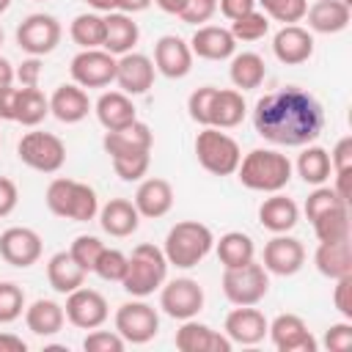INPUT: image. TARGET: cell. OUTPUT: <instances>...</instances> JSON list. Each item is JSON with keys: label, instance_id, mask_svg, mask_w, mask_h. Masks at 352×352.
<instances>
[{"label": "cell", "instance_id": "cell-48", "mask_svg": "<svg viewBox=\"0 0 352 352\" xmlns=\"http://www.w3.org/2000/svg\"><path fill=\"white\" fill-rule=\"evenodd\" d=\"M338 204H349V201H344L333 187L319 184V187L305 198V214H308V220H314V217H319L322 212H327V209H333V206H338Z\"/></svg>", "mask_w": 352, "mask_h": 352}, {"label": "cell", "instance_id": "cell-63", "mask_svg": "<svg viewBox=\"0 0 352 352\" xmlns=\"http://www.w3.org/2000/svg\"><path fill=\"white\" fill-rule=\"evenodd\" d=\"M8 6H11V0H0V14H6V11H8Z\"/></svg>", "mask_w": 352, "mask_h": 352}, {"label": "cell", "instance_id": "cell-28", "mask_svg": "<svg viewBox=\"0 0 352 352\" xmlns=\"http://www.w3.org/2000/svg\"><path fill=\"white\" fill-rule=\"evenodd\" d=\"M94 110H96L99 124H102L107 132H110V129H121V126L138 121L135 102H132V96H126L124 91H104V94L96 99Z\"/></svg>", "mask_w": 352, "mask_h": 352}, {"label": "cell", "instance_id": "cell-12", "mask_svg": "<svg viewBox=\"0 0 352 352\" xmlns=\"http://www.w3.org/2000/svg\"><path fill=\"white\" fill-rule=\"evenodd\" d=\"M160 308L170 319H195L204 308V289L192 278H173L165 286H160Z\"/></svg>", "mask_w": 352, "mask_h": 352}, {"label": "cell", "instance_id": "cell-46", "mask_svg": "<svg viewBox=\"0 0 352 352\" xmlns=\"http://www.w3.org/2000/svg\"><path fill=\"white\" fill-rule=\"evenodd\" d=\"M214 94H217L214 85H201V88H195V91L190 94V99H187V110H190V118H192L195 124L209 126V121H212V102H214Z\"/></svg>", "mask_w": 352, "mask_h": 352}, {"label": "cell", "instance_id": "cell-57", "mask_svg": "<svg viewBox=\"0 0 352 352\" xmlns=\"http://www.w3.org/2000/svg\"><path fill=\"white\" fill-rule=\"evenodd\" d=\"M16 96H19V88H14V85L0 88V121H14V116H16Z\"/></svg>", "mask_w": 352, "mask_h": 352}, {"label": "cell", "instance_id": "cell-24", "mask_svg": "<svg viewBox=\"0 0 352 352\" xmlns=\"http://www.w3.org/2000/svg\"><path fill=\"white\" fill-rule=\"evenodd\" d=\"M50 113L60 124H80L91 113V99L77 82H63L50 96Z\"/></svg>", "mask_w": 352, "mask_h": 352}, {"label": "cell", "instance_id": "cell-32", "mask_svg": "<svg viewBox=\"0 0 352 352\" xmlns=\"http://www.w3.org/2000/svg\"><path fill=\"white\" fill-rule=\"evenodd\" d=\"M85 270L74 261V256L69 250H58L50 261H47V280L58 294H69L74 289H80L85 283Z\"/></svg>", "mask_w": 352, "mask_h": 352}, {"label": "cell", "instance_id": "cell-27", "mask_svg": "<svg viewBox=\"0 0 352 352\" xmlns=\"http://www.w3.org/2000/svg\"><path fill=\"white\" fill-rule=\"evenodd\" d=\"M99 223H102V231L104 234L124 239V236H132L138 231L140 212L126 198H110L104 206H99Z\"/></svg>", "mask_w": 352, "mask_h": 352}, {"label": "cell", "instance_id": "cell-33", "mask_svg": "<svg viewBox=\"0 0 352 352\" xmlns=\"http://www.w3.org/2000/svg\"><path fill=\"white\" fill-rule=\"evenodd\" d=\"M63 322H66V314H63V305H58L55 300H36V302H30L28 308H25V324H28V330L33 333V336H55V333H60V327H63Z\"/></svg>", "mask_w": 352, "mask_h": 352}, {"label": "cell", "instance_id": "cell-64", "mask_svg": "<svg viewBox=\"0 0 352 352\" xmlns=\"http://www.w3.org/2000/svg\"><path fill=\"white\" fill-rule=\"evenodd\" d=\"M0 44H3V30H0Z\"/></svg>", "mask_w": 352, "mask_h": 352}, {"label": "cell", "instance_id": "cell-31", "mask_svg": "<svg viewBox=\"0 0 352 352\" xmlns=\"http://www.w3.org/2000/svg\"><path fill=\"white\" fill-rule=\"evenodd\" d=\"M314 264L316 270L330 278H346L352 275V253H349V239H338V242H319L316 253H314Z\"/></svg>", "mask_w": 352, "mask_h": 352}, {"label": "cell", "instance_id": "cell-62", "mask_svg": "<svg viewBox=\"0 0 352 352\" xmlns=\"http://www.w3.org/2000/svg\"><path fill=\"white\" fill-rule=\"evenodd\" d=\"M94 11H99V14H110V11H116V0H85Z\"/></svg>", "mask_w": 352, "mask_h": 352}, {"label": "cell", "instance_id": "cell-55", "mask_svg": "<svg viewBox=\"0 0 352 352\" xmlns=\"http://www.w3.org/2000/svg\"><path fill=\"white\" fill-rule=\"evenodd\" d=\"M19 201V190L8 176H0V217H8L16 209Z\"/></svg>", "mask_w": 352, "mask_h": 352}, {"label": "cell", "instance_id": "cell-25", "mask_svg": "<svg viewBox=\"0 0 352 352\" xmlns=\"http://www.w3.org/2000/svg\"><path fill=\"white\" fill-rule=\"evenodd\" d=\"M140 38V28L132 19V14H121V11H110L104 14V41L102 50H107L110 55H126L135 50Z\"/></svg>", "mask_w": 352, "mask_h": 352}, {"label": "cell", "instance_id": "cell-41", "mask_svg": "<svg viewBox=\"0 0 352 352\" xmlns=\"http://www.w3.org/2000/svg\"><path fill=\"white\" fill-rule=\"evenodd\" d=\"M231 36H234V41H258V38H264L267 36V30H270V16L264 14V11H248V14H242L239 19H234L231 22Z\"/></svg>", "mask_w": 352, "mask_h": 352}, {"label": "cell", "instance_id": "cell-53", "mask_svg": "<svg viewBox=\"0 0 352 352\" xmlns=\"http://www.w3.org/2000/svg\"><path fill=\"white\" fill-rule=\"evenodd\" d=\"M333 302H336L338 314H344V319H352V275H346V278H338V280H336Z\"/></svg>", "mask_w": 352, "mask_h": 352}, {"label": "cell", "instance_id": "cell-54", "mask_svg": "<svg viewBox=\"0 0 352 352\" xmlns=\"http://www.w3.org/2000/svg\"><path fill=\"white\" fill-rule=\"evenodd\" d=\"M330 165H333V173H346L352 170V138H341L330 154Z\"/></svg>", "mask_w": 352, "mask_h": 352}, {"label": "cell", "instance_id": "cell-44", "mask_svg": "<svg viewBox=\"0 0 352 352\" xmlns=\"http://www.w3.org/2000/svg\"><path fill=\"white\" fill-rule=\"evenodd\" d=\"M94 272L102 278V280H116L121 283L124 272H126V253H121L118 248H104L94 264Z\"/></svg>", "mask_w": 352, "mask_h": 352}, {"label": "cell", "instance_id": "cell-1", "mask_svg": "<svg viewBox=\"0 0 352 352\" xmlns=\"http://www.w3.org/2000/svg\"><path fill=\"white\" fill-rule=\"evenodd\" d=\"M256 132L275 146H308L324 129V110L314 94L286 85L280 91L264 94L253 110Z\"/></svg>", "mask_w": 352, "mask_h": 352}, {"label": "cell", "instance_id": "cell-37", "mask_svg": "<svg viewBox=\"0 0 352 352\" xmlns=\"http://www.w3.org/2000/svg\"><path fill=\"white\" fill-rule=\"evenodd\" d=\"M314 234L319 242H338V239H349V204H338L327 212H322L319 217L311 220Z\"/></svg>", "mask_w": 352, "mask_h": 352}, {"label": "cell", "instance_id": "cell-11", "mask_svg": "<svg viewBox=\"0 0 352 352\" xmlns=\"http://www.w3.org/2000/svg\"><path fill=\"white\" fill-rule=\"evenodd\" d=\"M116 55H110L107 50L96 47V50H80L72 58V80L80 88H104L110 82H116Z\"/></svg>", "mask_w": 352, "mask_h": 352}, {"label": "cell", "instance_id": "cell-16", "mask_svg": "<svg viewBox=\"0 0 352 352\" xmlns=\"http://www.w3.org/2000/svg\"><path fill=\"white\" fill-rule=\"evenodd\" d=\"M305 264V248L300 239L289 236V234H275L267 245H264V270L280 278H289L294 272H300Z\"/></svg>", "mask_w": 352, "mask_h": 352}, {"label": "cell", "instance_id": "cell-58", "mask_svg": "<svg viewBox=\"0 0 352 352\" xmlns=\"http://www.w3.org/2000/svg\"><path fill=\"white\" fill-rule=\"evenodd\" d=\"M28 344L14 333H0V352H25Z\"/></svg>", "mask_w": 352, "mask_h": 352}, {"label": "cell", "instance_id": "cell-42", "mask_svg": "<svg viewBox=\"0 0 352 352\" xmlns=\"http://www.w3.org/2000/svg\"><path fill=\"white\" fill-rule=\"evenodd\" d=\"M264 14L275 22H283V25H294L305 16L308 11V0H256Z\"/></svg>", "mask_w": 352, "mask_h": 352}, {"label": "cell", "instance_id": "cell-59", "mask_svg": "<svg viewBox=\"0 0 352 352\" xmlns=\"http://www.w3.org/2000/svg\"><path fill=\"white\" fill-rule=\"evenodd\" d=\"M151 6V0H116V11L121 14H138V11H146Z\"/></svg>", "mask_w": 352, "mask_h": 352}, {"label": "cell", "instance_id": "cell-51", "mask_svg": "<svg viewBox=\"0 0 352 352\" xmlns=\"http://www.w3.org/2000/svg\"><path fill=\"white\" fill-rule=\"evenodd\" d=\"M324 346L333 349V352H346L352 346V324L349 322L330 324L327 333H324Z\"/></svg>", "mask_w": 352, "mask_h": 352}, {"label": "cell", "instance_id": "cell-29", "mask_svg": "<svg viewBox=\"0 0 352 352\" xmlns=\"http://www.w3.org/2000/svg\"><path fill=\"white\" fill-rule=\"evenodd\" d=\"M297 217H300L297 204L280 192H270V198H264L258 206V223L272 234L292 231L297 226Z\"/></svg>", "mask_w": 352, "mask_h": 352}, {"label": "cell", "instance_id": "cell-50", "mask_svg": "<svg viewBox=\"0 0 352 352\" xmlns=\"http://www.w3.org/2000/svg\"><path fill=\"white\" fill-rule=\"evenodd\" d=\"M217 11V0H187L184 8L179 11V19L187 25H204L214 16Z\"/></svg>", "mask_w": 352, "mask_h": 352}, {"label": "cell", "instance_id": "cell-49", "mask_svg": "<svg viewBox=\"0 0 352 352\" xmlns=\"http://www.w3.org/2000/svg\"><path fill=\"white\" fill-rule=\"evenodd\" d=\"M124 346H126V341L116 330H96L94 327V333H88L82 338L85 352H124Z\"/></svg>", "mask_w": 352, "mask_h": 352}, {"label": "cell", "instance_id": "cell-2", "mask_svg": "<svg viewBox=\"0 0 352 352\" xmlns=\"http://www.w3.org/2000/svg\"><path fill=\"white\" fill-rule=\"evenodd\" d=\"M292 170L294 165L289 162V157L275 148H253L236 165L242 187L256 192H280L292 182Z\"/></svg>", "mask_w": 352, "mask_h": 352}, {"label": "cell", "instance_id": "cell-45", "mask_svg": "<svg viewBox=\"0 0 352 352\" xmlns=\"http://www.w3.org/2000/svg\"><path fill=\"white\" fill-rule=\"evenodd\" d=\"M102 250H104V242H102L99 236H91V234H80V236L72 242V248H69V253L74 256V261H77L85 272H94V264H96V258H99Z\"/></svg>", "mask_w": 352, "mask_h": 352}, {"label": "cell", "instance_id": "cell-8", "mask_svg": "<svg viewBox=\"0 0 352 352\" xmlns=\"http://www.w3.org/2000/svg\"><path fill=\"white\" fill-rule=\"evenodd\" d=\"M19 160L38 170V173H55L66 162V143L52 132H25L16 143Z\"/></svg>", "mask_w": 352, "mask_h": 352}, {"label": "cell", "instance_id": "cell-19", "mask_svg": "<svg viewBox=\"0 0 352 352\" xmlns=\"http://www.w3.org/2000/svg\"><path fill=\"white\" fill-rule=\"evenodd\" d=\"M267 316L253 308V305H236L228 316H226V336L231 344H242V346H253L258 341H264L267 336Z\"/></svg>", "mask_w": 352, "mask_h": 352}, {"label": "cell", "instance_id": "cell-36", "mask_svg": "<svg viewBox=\"0 0 352 352\" xmlns=\"http://www.w3.org/2000/svg\"><path fill=\"white\" fill-rule=\"evenodd\" d=\"M214 250H217V258H220V264H223L226 270H228V267H242V264L253 261V256H256L253 239H250L248 234H242V231H228V234H223V236L214 242Z\"/></svg>", "mask_w": 352, "mask_h": 352}, {"label": "cell", "instance_id": "cell-52", "mask_svg": "<svg viewBox=\"0 0 352 352\" xmlns=\"http://www.w3.org/2000/svg\"><path fill=\"white\" fill-rule=\"evenodd\" d=\"M38 77H41V60H38L36 55L25 58V60L14 69V80H19L22 88H33V85H38Z\"/></svg>", "mask_w": 352, "mask_h": 352}, {"label": "cell", "instance_id": "cell-13", "mask_svg": "<svg viewBox=\"0 0 352 352\" xmlns=\"http://www.w3.org/2000/svg\"><path fill=\"white\" fill-rule=\"evenodd\" d=\"M63 314L66 319L80 327V330H94V327H102L110 316V308H107V300L102 292L96 289H88V286H80L74 292L66 294V305H63Z\"/></svg>", "mask_w": 352, "mask_h": 352}, {"label": "cell", "instance_id": "cell-61", "mask_svg": "<svg viewBox=\"0 0 352 352\" xmlns=\"http://www.w3.org/2000/svg\"><path fill=\"white\" fill-rule=\"evenodd\" d=\"M151 3H157L165 14H176V16H179V11L184 8V3H187V0H151Z\"/></svg>", "mask_w": 352, "mask_h": 352}, {"label": "cell", "instance_id": "cell-14", "mask_svg": "<svg viewBox=\"0 0 352 352\" xmlns=\"http://www.w3.org/2000/svg\"><path fill=\"white\" fill-rule=\"evenodd\" d=\"M267 336L278 352H316V338L297 314H278L267 324Z\"/></svg>", "mask_w": 352, "mask_h": 352}, {"label": "cell", "instance_id": "cell-15", "mask_svg": "<svg viewBox=\"0 0 352 352\" xmlns=\"http://www.w3.org/2000/svg\"><path fill=\"white\" fill-rule=\"evenodd\" d=\"M41 250H44L41 236L28 226H11L0 234V256L11 267L19 270L33 267L41 258Z\"/></svg>", "mask_w": 352, "mask_h": 352}, {"label": "cell", "instance_id": "cell-26", "mask_svg": "<svg viewBox=\"0 0 352 352\" xmlns=\"http://www.w3.org/2000/svg\"><path fill=\"white\" fill-rule=\"evenodd\" d=\"M135 209L140 212V217H162L170 212L173 206V187L168 179H160V176H151L146 182H140L138 192H135Z\"/></svg>", "mask_w": 352, "mask_h": 352}, {"label": "cell", "instance_id": "cell-18", "mask_svg": "<svg viewBox=\"0 0 352 352\" xmlns=\"http://www.w3.org/2000/svg\"><path fill=\"white\" fill-rule=\"evenodd\" d=\"M154 60L143 52H126L116 60V82L126 96H140L154 85Z\"/></svg>", "mask_w": 352, "mask_h": 352}, {"label": "cell", "instance_id": "cell-40", "mask_svg": "<svg viewBox=\"0 0 352 352\" xmlns=\"http://www.w3.org/2000/svg\"><path fill=\"white\" fill-rule=\"evenodd\" d=\"M47 116H50V99L38 91V85H33V88H19L14 121H19L22 126H36V124H41Z\"/></svg>", "mask_w": 352, "mask_h": 352}, {"label": "cell", "instance_id": "cell-21", "mask_svg": "<svg viewBox=\"0 0 352 352\" xmlns=\"http://www.w3.org/2000/svg\"><path fill=\"white\" fill-rule=\"evenodd\" d=\"M173 341H176V349H182V352H231V346H234L228 341V336H223L195 319H184L182 327L176 330Z\"/></svg>", "mask_w": 352, "mask_h": 352}, {"label": "cell", "instance_id": "cell-3", "mask_svg": "<svg viewBox=\"0 0 352 352\" xmlns=\"http://www.w3.org/2000/svg\"><path fill=\"white\" fill-rule=\"evenodd\" d=\"M214 248V234L209 226L198 223V220H179L168 236H165V258L168 264L179 267V270H190L198 267Z\"/></svg>", "mask_w": 352, "mask_h": 352}, {"label": "cell", "instance_id": "cell-20", "mask_svg": "<svg viewBox=\"0 0 352 352\" xmlns=\"http://www.w3.org/2000/svg\"><path fill=\"white\" fill-rule=\"evenodd\" d=\"M151 143H154V135H151L148 124H143V121H132L121 129H110L102 138V146L110 160L129 157V154H146V151H151Z\"/></svg>", "mask_w": 352, "mask_h": 352}, {"label": "cell", "instance_id": "cell-4", "mask_svg": "<svg viewBox=\"0 0 352 352\" xmlns=\"http://www.w3.org/2000/svg\"><path fill=\"white\" fill-rule=\"evenodd\" d=\"M168 278V258L162 248L143 242L126 256V272L121 278V286L132 297H148L154 294Z\"/></svg>", "mask_w": 352, "mask_h": 352}, {"label": "cell", "instance_id": "cell-39", "mask_svg": "<svg viewBox=\"0 0 352 352\" xmlns=\"http://www.w3.org/2000/svg\"><path fill=\"white\" fill-rule=\"evenodd\" d=\"M69 36L77 47L82 50H96L104 41V16L99 11H88V14H77L69 25Z\"/></svg>", "mask_w": 352, "mask_h": 352}, {"label": "cell", "instance_id": "cell-17", "mask_svg": "<svg viewBox=\"0 0 352 352\" xmlns=\"http://www.w3.org/2000/svg\"><path fill=\"white\" fill-rule=\"evenodd\" d=\"M154 69L168 80H182L192 69V50L182 36H160L154 44Z\"/></svg>", "mask_w": 352, "mask_h": 352}, {"label": "cell", "instance_id": "cell-22", "mask_svg": "<svg viewBox=\"0 0 352 352\" xmlns=\"http://www.w3.org/2000/svg\"><path fill=\"white\" fill-rule=\"evenodd\" d=\"M272 52L286 66H300L314 55V36L300 25H283L272 38Z\"/></svg>", "mask_w": 352, "mask_h": 352}, {"label": "cell", "instance_id": "cell-9", "mask_svg": "<svg viewBox=\"0 0 352 352\" xmlns=\"http://www.w3.org/2000/svg\"><path fill=\"white\" fill-rule=\"evenodd\" d=\"M116 333L126 344H148L160 333V314L143 300L124 302L116 311Z\"/></svg>", "mask_w": 352, "mask_h": 352}, {"label": "cell", "instance_id": "cell-38", "mask_svg": "<svg viewBox=\"0 0 352 352\" xmlns=\"http://www.w3.org/2000/svg\"><path fill=\"white\" fill-rule=\"evenodd\" d=\"M297 173L302 176L305 184H314V187L324 184V182L330 179V173H333L330 154H327L322 146H311V143H308V146L302 148V154L297 157Z\"/></svg>", "mask_w": 352, "mask_h": 352}, {"label": "cell", "instance_id": "cell-43", "mask_svg": "<svg viewBox=\"0 0 352 352\" xmlns=\"http://www.w3.org/2000/svg\"><path fill=\"white\" fill-rule=\"evenodd\" d=\"M22 311H25V292L11 280H0V324L19 319Z\"/></svg>", "mask_w": 352, "mask_h": 352}, {"label": "cell", "instance_id": "cell-6", "mask_svg": "<svg viewBox=\"0 0 352 352\" xmlns=\"http://www.w3.org/2000/svg\"><path fill=\"white\" fill-rule=\"evenodd\" d=\"M195 157L201 162L204 170H209L212 176H231L236 173V165L242 160L239 143L226 135L217 126H204L195 138Z\"/></svg>", "mask_w": 352, "mask_h": 352}, {"label": "cell", "instance_id": "cell-23", "mask_svg": "<svg viewBox=\"0 0 352 352\" xmlns=\"http://www.w3.org/2000/svg\"><path fill=\"white\" fill-rule=\"evenodd\" d=\"M190 50L192 55L204 58V60H226L234 55L236 41L231 36L228 28L220 25H198V30L190 38Z\"/></svg>", "mask_w": 352, "mask_h": 352}, {"label": "cell", "instance_id": "cell-30", "mask_svg": "<svg viewBox=\"0 0 352 352\" xmlns=\"http://www.w3.org/2000/svg\"><path fill=\"white\" fill-rule=\"evenodd\" d=\"M308 28L314 33H341L346 30L349 19H352V8L344 0H316L308 11Z\"/></svg>", "mask_w": 352, "mask_h": 352}, {"label": "cell", "instance_id": "cell-60", "mask_svg": "<svg viewBox=\"0 0 352 352\" xmlns=\"http://www.w3.org/2000/svg\"><path fill=\"white\" fill-rule=\"evenodd\" d=\"M8 85H14V66L8 58L0 55V88H8Z\"/></svg>", "mask_w": 352, "mask_h": 352}, {"label": "cell", "instance_id": "cell-34", "mask_svg": "<svg viewBox=\"0 0 352 352\" xmlns=\"http://www.w3.org/2000/svg\"><path fill=\"white\" fill-rule=\"evenodd\" d=\"M245 113H248V104H245V96L236 88H217L214 102H212V121H209V126L231 129V126L242 124Z\"/></svg>", "mask_w": 352, "mask_h": 352}, {"label": "cell", "instance_id": "cell-35", "mask_svg": "<svg viewBox=\"0 0 352 352\" xmlns=\"http://www.w3.org/2000/svg\"><path fill=\"white\" fill-rule=\"evenodd\" d=\"M228 77L236 88L242 91H253L264 82L267 77V63L258 52H239L231 55V66H228Z\"/></svg>", "mask_w": 352, "mask_h": 352}, {"label": "cell", "instance_id": "cell-5", "mask_svg": "<svg viewBox=\"0 0 352 352\" xmlns=\"http://www.w3.org/2000/svg\"><path fill=\"white\" fill-rule=\"evenodd\" d=\"M47 209L58 217L74 220V223H88L99 214V198L96 190L85 182H74V179H52L47 187Z\"/></svg>", "mask_w": 352, "mask_h": 352}, {"label": "cell", "instance_id": "cell-10", "mask_svg": "<svg viewBox=\"0 0 352 352\" xmlns=\"http://www.w3.org/2000/svg\"><path fill=\"white\" fill-rule=\"evenodd\" d=\"M60 22L52 14H30L16 28V44L28 55H50L60 44Z\"/></svg>", "mask_w": 352, "mask_h": 352}, {"label": "cell", "instance_id": "cell-7", "mask_svg": "<svg viewBox=\"0 0 352 352\" xmlns=\"http://www.w3.org/2000/svg\"><path fill=\"white\" fill-rule=\"evenodd\" d=\"M270 292V275L261 264L248 261L242 267H228L223 272V294L234 305H258Z\"/></svg>", "mask_w": 352, "mask_h": 352}, {"label": "cell", "instance_id": "cell-56", "mask_svg": "<svg viewBox=\"0 0 352 352\" xmlns=\"http://www.w3.org/2000/svg\"><path fill=\"white\" fill-rule=\"evenodd\" d=\"M217 8H220V14L226 16V19H239L242 14H248V11H253L256 8V0H217Z\"/></svg>", "mask_w": 352, "mask_h": 352}, {"label": "cell", "instance_id": "cell-47", "mask_svg": "<svg viewBox=\"0 0 352 352\" xmlns=\"http://www.w3.org/2000/svg\"><path fill=\"white\" fill-rule=\"evenodd\" d=\"M110 162H113V170H116L118 179L138 182V179L146 176V170L151 165V151H146V154H129V157H113Z\"/></svg>", "mask_w": 352, "mask_h": 352}]
</instances>
